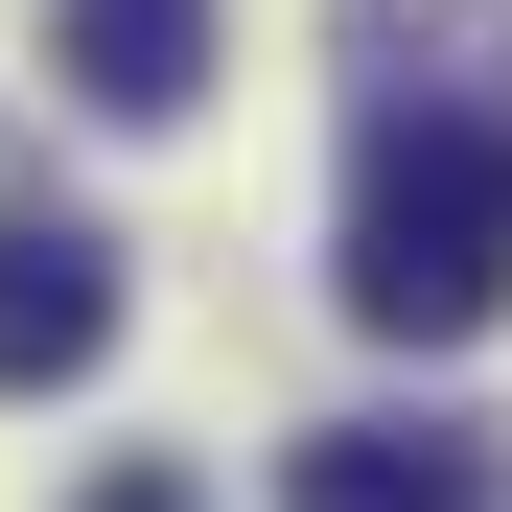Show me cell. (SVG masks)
Returning <instances> with one entry per match:
<instances>
[{
    "mask_svg": "<svg viewBox=\"0 0 512 512\" xmlns=\"http://www.w3.org/2000/svg\"><path fill=\"white\" fill-rule=\"evenodd\" d=\"M117 350V233L94 210H0V396H70Z\"/></svg>",
    "mask_w": 512,
    "mask_h": 512,
    "instance_id": "2",
    "label": "cell"
},
{
    "mask_svg": "<svg viewBox=\"0 0 512 512\" xmlns=\"http://www.w3.org/2000/svg\"><path fill=\"white\" fill-rule=\"evenodd\" d=\"M47 70L94 117H187V70H210V0H70L47 24Z\"/></svg>",
    "mask_w": 512,
    "mask_h": 512,
    "instance_id": "4",
    "label": "cell"
},
{
    "mask_svg": "<svg viewBox=\"0 0 512 512\" xmlns=\"http://www.w3.org/2000/svg\"><path fill=\"white\" fill-rule=\"evenodd\" d=\"M350 326L373 350H466V326L512 303V117H419V94H373V140H350Z\"/></svg>",
    "mask_w": 512,
    "mask_h": 512,
    "instance_id": "1",
    "label": "cell"
},
{
    "mask_svg": "<svg viewBox=\"0 0 512 512\" xmlns=\"http://www.w3.org/2000/svg\"><path fill=\"white\" fill-rule=\"evenodd\" d=\"M94 512H210V489L187 466H94Z\"/></svg>",
    "mask_w": 512,
    "mask_h": 512,
    "instance_id": "5",
    "label": "cell"
},
{
    "mask_svg": "<svg viewBox=\"0 0 512 512\" xmlns=\"http://www.w3.org/2000/svg\"><path fill=\"white\" fill-rule=\"evenodd\" d=\"M280 512H489V443H443V419H326L280 466Z\"/></svg>",
    "mask_w": 512,
    "mask_h": 512,
    "instance_id": "3",
    "label": "cell"
}]
</instances>
